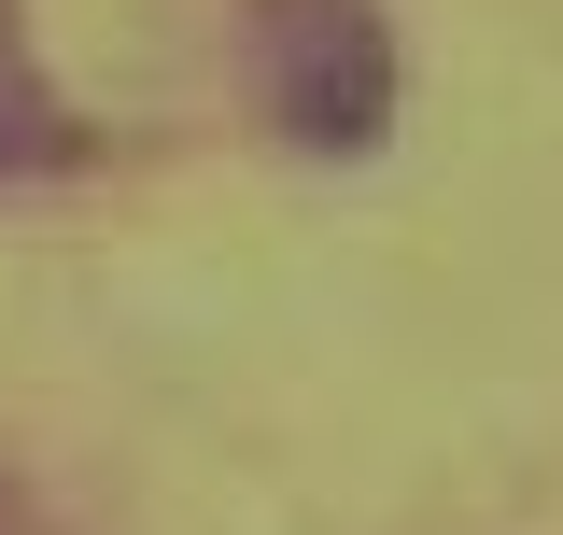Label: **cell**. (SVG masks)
I'll use <instances>...</instances> for the list:
<instances>
[{"label": "cell", "mask_w": 563, "mask_h": 535, "mask_svg": "<svg viewBox=\"0 0 563 535\" xmlns=\"http://www.w3.org/2000/svg\"><path fill=\"white\" fill-rule=\"evenodd\" d=\"M240 57H254V113L296 155H366L395 128V29H380V0H254Z\"/></svg>", "instance_id": "obj_1"}, {"label": "cell", "mask_w": 563, "mask_h": 535, "mask_svg": "<svg viewBox=\"0 0 563 535\" xmlns=\"http://www.w3.org/2000/svg\"><path fill=\"white\" fill-rule=\"evenodd\" d=\"M57 170H85V113L29 43V0H0V184H57Z\"/></svg>", "instance_id": "obj_2"}, {"label": "cell", "mask_w": 563, "mask_h": 535, "mask_svg": "<svg viewBox=\"0 0 563 535\" xmlns=\"http://www.w3.org/2000/svg\"><path fill=\"white\" fill-rule=\"evenodd\" d=\"M0 535H29V507H14V493H0Z\"/></svg>", "instance_id": "obj_3"}]
</instances>
